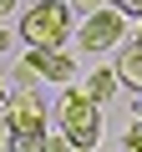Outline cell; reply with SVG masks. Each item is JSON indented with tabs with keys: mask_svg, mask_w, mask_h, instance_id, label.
Segmentation results:
<instances>
[{
	"mask_svg": "<svg viewBox=\"0 0 142 152\" xmlns=\"http://www.w3.org/2000/svg\"><path fill=\"white\" fill-rule=\"evenodd\" d=\"M56 127L76 142L81 152H91V147L102 142V107H97L81 86H66L61 102H56Z\"/></svg>",
	"mask_w": 142,
	"mask_h": 152,
	"instance_id": "obj_1",
	"label": "cell"
},
{
	"mask_svg": "<svg viewBox=\"0 0 142 152\" xmlns=\"http://www.w3.org/2000/svg\"><path fill=\"white\" fill-rule=\"evenodd\" d=\"M20 36L31 46H66L71 36V0H36L20 20Z\"/></svg>",
	"mask_w": 142,
	"mask_h": 152,
	"instance_id": "obj_2",
	"label": "cell"
},
{
	"mask_svg": "<svg viewBox=\"0 0 142 152\" xmlns=\"http://www.w3.org/2000/svg\"><path fill=\"white\" fill-rule=\"evenodd\" d=\"M127 10H117V5H102V10H91L86 20H81V31H76V41H81V51H112L122 36H127Z\"/></svg>",
	"mask_w": 142,
	"mask_h": 152,
	"instance_id": "obj_3",
	"label": "cell"
},
{
	"mask_svg": "<svg viewBox=\"0 0 142 152\" xmlns=\"http://www.w3.org/2000/svg\"><path fill=\"white\" fill-rule=\"evenodd\" d=\"M5 132H46V102L31 91V86H20L10 102H5Z\"/></svg>",
	"mask_w": 142,
	"mask_h": 152,
	"instance_id": "obj_4",
	"label": "cell"
},
{
	"mask_svg": "<svg viewBox=\"0 0 142 152\" xmlns=\"http://www.w3.org/2000/svg\"><path fill=\"white\" fill-rule=\"evenodd\" d=\"M26 66L36 71V81H51V86H71V76H76V61L61 46H31Z\"/></svg>",
	"mask_w": 142,
	"mask_h": 152,
	"instance_id": "obj_5",
	"label": "cell"
},
{
	"mask_svg": "<svg viewBox=\"0 0 142 152\" xmlns=\"http://www.w3.org/2000/svg\"><path fill=\"white\" fill-rule=\"evenodd\" d=\"M117 81L142 91V41H127V51L117 56Z\"/></svg>",
	"mask_w": 142,
	"mask_h": 152,
	"instance_id": "obj_6",
	"label": "cell"
},
{
	"mask_svg": "<svg viewBox=\"0 0 142 152\" xmlns=\"http://www.w3.org/2000/svg\"><path fill=\"white\" fill-rule=\"evenodd\" d=\"M117 86H122V81H117V66H97V71L86 76V86H81V91L102 107V102H112V96H117Z\"/></svg>",
	"mask_w": 142,
	"mask_h": 152,
	"instance_id": "obj_7",
	"label": "cell"
},
{
	"mask_svg": "<svg viewBox=\"0 0 142 152\" xmlns=\"http://www.w3.org/2000/svg\"><path fill=\"white\" fill-rule=\"evenodd\" d=\"M5 152H46V132H5Z\"/></svg>",
	"mask_w": 142,
	"mask_h": 152,
	"instance_id": "obj_8",
	"label": "cell"
},
{
	"mask_svg": "<svg viewBox=\"0 0 142 152\" xmlns=\"http://www.w3.org/2000/svg\"><path fill=\"white\" fill-rule=\"evenodd\" d=\"M46 152H81V147H76V142H71L66 132H56V137L46 132Z\"/></svg>",
	"mask_w": 142,
	"mask_h": 152,
	"instance_id": "obj_9",
	"label": "cell"
},
{
	"mask_svg": "<svg viewBox=\"0 0 142 152\" xmlns=\"http://www.w3.org/2000/svg\"><path fill=\"white\" fill-rule=\"evenodd\" d=\"M112 5H117V10H127L132 20H142V0H112Z\"/></svg>",
	"mask_w": 142,
	"mask_h": 152,
	"instance_id": "obj_10",
	"label": "cell"
},
{
	"mask_svg": "<svg viewBox=\"0 0 142 152\" xmlns=\"http://www.w3.org/2000/svg\"><path fill=\"white\" fill-rule=\"evenodd\" d=\"M102 5H112V0H71V10H86V15H91V10H102Z\"/></svg>",
	"mask_w": 142,
	"mask_h": 152,
	"instance_id": "obj_11",
	"label": "cell"
},
{
	"mask_svg": "<svg viewBox=\"0 0 142 152\" xmlns=\"http://www.w3.org/2000/svg\"><path fill=\"white\" fill-rule=\"evenodd\" d=\"M5 102H10V91H5V76H0V112H5Z\"/></svg>",
	"mask_w": 142,
	"mask_h": 152,
	"instance_id": "obj_12",
	"label": "cell"
},
{
	"mask_svg": "<svg viewBox=\"0 0 142 152\" xmlns=\"http://www.w3.org/2000/svg\"><path fill=\"white\" fill-rule=\"evenodd\" d=\"M10 10H15V0H0V20H5V15H10Z\"/></svg>",
	"mask_w": 142,
	"mask_h": 152,
	"instance_id": "obj_13",
	"label": "cell"
},
{
	"mask_svg": "<svg viewBox=\"0 0 142 152\" xmlns=\"http://www.w3.org/2000/svg\"><path fill=\"white\" fill-rule=\"evenodd\" d=\"M0 147H5V117H0Z\"/></svg>",
	"mask_w": 142,
	"mask_h": 152,
	"instance_id": "obj_14",
	"label": "cell"
},
{
	"mask_svg": "<svg viewBox=\"0 0 142 152\" xmlns=\"http://www.w3.org/2000/svg\"><path fill=\"white\" fill-rule=\"evenodd\" d=\"M132 41H142V20H137V36H132Z\"/></svg>",
	"mask_w": 142,
	"mask_h": 152,
	"instance_id": "obj_15",
	"label": "cell"
},
{
	"mask_svg": "<svg viewBox=\"0 0 142 152\" xmlns=\"http://www.w3.org/2000/svg\"><path fill=\"white\" fill-rule=\"evenodd\" d=\"M0 51H5V31H0Z\"/></svg>",
	"mask_w": 142,
	"mask_h": 152,
	"instance_id": "obj_16",
	"label": "cell"
}]
</instances>
